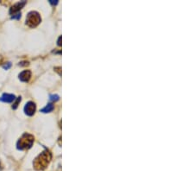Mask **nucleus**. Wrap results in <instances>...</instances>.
I'll list each match as a JSON object with an SVG mask.
<instances>
[{"instance_id":"obj_12","label":"nucleus","mask_w":194,"mask_h":171,"mask_svg":"<svg viewBox=\"0 0 194 171\" xmlns=\"http://www.w3.org/2000/svg\"><path fill=\"white\" fill-rule=\"evenodd\" d=\"M11 67H12V63H11V62H7L5 64V65H4V66H3V68H4V69H6V70H7V69H10Z\"/></svg>"},{"instance_id":"obj_8","label":"nucleus","mask_w":194,"mask_h":171,"mask_svg":"<svg viewBox=\"0 0 194 171\" xmlns=\"http://www.w3.org/2000/svg\"><path fill=\"white\" fill-rule=\"evenodd\" d=\"M53 109H54V106H53L52 104H48L44 108H42L41 110V112H43V113H48V112H52Z\"/></svg>"},{"instance_id":"obj_2","label":"nucleus","mask_w":194,"mask_h":171,"mask_svg":"<svg viewBox=\"0 0 194 171\" xmlns=\"http://www.w3.org/2000/svg\"><path fill=\"white\" fill-rule=\"evenodd\" d=\"M33 142H34V137L32 135L29 134V133H25L18 140L17 144V148L18 149H20V150L28 149L32 147Z\"/></svg>"},{"instance_id":"obj_11","label":"nucleus","mask_w":194,"mask_h":171,"mask_svg":"<svg viewBox=\"0 0 194 171\" xmlns=\"http://www.w3.org/2000/svg\"><path fill=\"white\" fill-rule=\"evenodd\" d=\"M20 17H21V13L20 12H18V13H17L16 15H13L12 17V19H20Z\"/></svg>"},{"instance_id":"obj_6","label":"nucleus","mask_w":194,"mask_h":171,"mask_svg":"<svg viewBox=\"0 0 194 171\" xmlns=\"http://www.w3.org/2000/svg\"><path fill=\"white\" fill-rule=\"evenodd\" d=\"M16 99V97L14 94H10V93H4L2 97L0 98V101L5 103H12Z\"/></svg>"},{"instance_id":"obj_14","label":"nucleus","mask_w":194,"mask_h":171,"mask_svg":"<svg viewBox=\"0 0 194 171\" xmlns=\"http://www.w3.org/2000/svg\"><path fill=\"white\" fill-rule=\"evenodd\" d=\"M28 64H29L28 62H23L19 63V65H20V66H26V65H28Z\"/></svg>"},{"instance_id":"obj_10","label":"nucleus","mask_w":194,"mask_h":171,"mask_svg":"<svg viewBox=\"0 0 194 171\" xmlns=\"http://www.w3.org/2000/svg\"><path fill=\"white\" fill-rule=\"evenodd\" d=\"M49 99L51 100V101H57L58 99H59V96H58L57 94H53V95H50V97H49Z\"/></svg>"},{"instance_id":"obj_15","label":"nucleus","mask_w":194,"mask_h":171,"mask_svg":"<svg viewBox=\"0 0 194 171\" xmlns=\"http://www.w3.org/2000/svg\"><path fill=\"white\" fill-rule=\"evenodd\" d=\"M61 36H60V37H59V40H58V45L59 46L61 45Z\"/></svg>"},{"instance_id":"obj_13","label":"nucleus","mask_w":194,"mask_h":171,"mask_svg":"<svg viewBox=\"0 0 194 171\" xmlns=\"http://www.w3.org/2000/svg\"><path fill=\"white\" fill-rule=\"evenodd\" d=\"M49 3H50L51 5H56L58 4V1L57 0H54H54H50Z\"/></svg>"},{"instance_id":"obj_1","label":"nucleus","mask_w":194,"mask_h":171,"mask_svg":"<svg viewBox=\"0 0 194 171\" xmlns=\"http://www.w3.org/2000/svg\"><path fill=\"white\" fill-rule=\"evenodd\" d=\"M51 160V154L48 150H45L41 152L35 159L34 164L35 169L36 170H43L48 167L49 162Z\"/></svg>"},{"instance_id":"obj_5","label":"nucleus","mask_w":194,"mask_h":171,"mask_svg":"<svg viewBox=\"0 0 194 171\" xmlns=\"http://www.w3.org/2000/svg\"><path fill=\"white\" fill-rule=\"evenodd\" d=\"M25 5H26V1H22V2H18L17 4H15V5L11 8L10 13H11V14H13V15H14L15 13H18V12H20V10H21Z\"/></svg>"},{"instance_id":"obj_7","label":"nucleus","mask_w":194,"mask_h":171,"mask_svg":"<svg viewBox=\"0 0 194 171\" xmlns=\"http://www.w3.org/2000/svg\"><path fill=\"white\" fill-rule=\"evenodd\" d=\"M31 77V72L29 70H24L19 74V80L23 82H28Z\"/></svg>"},{"instance_id":"obj_3","label":"nucleus","mask_w":194,"mask_h":171,"mask_svg":"<svg viewBox=\"0 0 194 171\" xmlns=\"http://www.w3.org/2000/svg\"><path fill=\"white\" fill-rule=\"evenodd\" d=\"M41 17L39 13L36 12H29L26 18V24L30 27V28H34L36 27L39 23H41Z\"/></svg>"},{"instance_id":"obj_4","label":"nucleus","mask_w":194,"mask_h":171,"mask_svg":"<svg viewBox=\"0 0 194 171\" xmlns=\"http://www.w3.org/2000/svg\"><path fill=\"white\" fill-rule=\"evenodd\" d=\"M35 104L32 101H29L28 102L25 106H24V112H25V114L28 115V116H32L34 115V113L35 112Z\"/></svg>"},{"instance_id":"obj_9","label":"nucleus","mask_w":194,"mask_h":171,"mask_svg":"<svg viewBox=\"0 0 194 171\" xmlns=\"http://www.w3.org/2000/svg\"><path fill=\"white\" fill-rule=\"evenodd\" d=\"M21 99H22V98L18 97L17 99V100H16V102L13 104V106H12V108L14 109V110L17 108V106H18V105H19V103H20V101H21Z\"/></svg>"}]
</instances>
